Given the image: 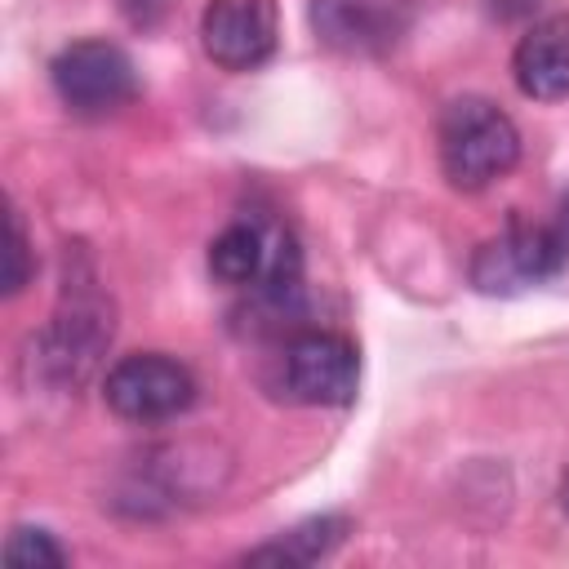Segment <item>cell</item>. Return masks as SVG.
<instances>
[{
	"instance_id": "cell-1",
	"label": "cell",
	"mask_w": 569,
	"mask_h": 569,
	"mask_svg": "<svg viewBox=\"0 0 569 569\" xmlns=\"http://www.w3.org/2000/svg\"><path fill=\"white\" fill-rule=\"evenodd\" d=\"M436 151L440 173L453 191H485L520 160V129L516 120L480 93L449 98L436 120Z\"/></svg>"
},
{
	"instance_id": "cell-2",
	"label": "cell",
	"mask_w": 569,
	"mask_h": 569,
	"mask_svg": "<svg viewBox=\"0 0 569 569\" xmlns=\"http://www.w3.org/2000/svg\"><path fill=\"white\" fill-rule=\"evenodd\" d=\"M111 333H116L111 298L98 289V276L89 267L80 271L71 267L62 280L58 307L36 338L31 365H40V373L53 387H80L98 369L102 351L111 347Z\"/></svg>"
},
{
	"instance_id": "cell-3",
	"label": "cell",
	"mask_w": 569,
	"mask_h": 569,
	"mask_svg": "<svg viewBox=\"0 0 569 569\" xmlns=\"http://www.w3.org/2000/svg\"><path fill=\"white\" fill-rule=\"evenodd\" d=\"M569 267V196L551 218L511 213L498 236L471 253V284L480 293H520Z\"/></svg>"
},
{
	"instance_id": "cell-4",
	"label": "cell",
	"mask_w": 569,
	"mask_h": 569,
	"mask_svg": "<svg viewBox=\"0 0 569 569\" xmlns=\"http://www.w3.org/2000/svg\"><path fill=\"white\" fill-rule=\"evenodd\" d=\"M49 84L71 116L102 120L138 98V67L116 40H71L53 53Z\"/></svg>"
},
{
	"instance_id": "cell-5",
	"label": "cell",
	"mask_w": 569,
	"mask_h": 569,
	"mask_svg": "<svg viewBox=\"0 0 569 569\" xmlns=\"http://www.w3.org/2000/svg\"><path fill=\"white\" fill-rule=\"evenodd\" d=\"M196 373L164 351H133L120 356L107 373H102V400L116 418L138 422V427H156L169 418H182L196 405Z\"/></svg>"
},
{
	"instance_id": "cell-6",
	"label": "cell",
	"mask_w": 569,
	"mask_h": 569,
	"mask_svg": "<svg viewBox=\"0 0 569 569\" xmlns=\"http://www.w3.org/2000/svg\"><path fill=\"white\" fill-rule=\"evenodd\" d=\"M280 387L293 405L342 409L360 387V351L347 333L298 329L280 351Z\"/></svg>"
},
{
	"instance_id": "cell-7",
	"label": "cell",
	"mask_w": 569,
	"mask_h": 569,
	"mask_svg": "<svg viewBox=\"0 0 569 569\" xmlns=\"http://www.w3.org/2000/svg\"><path fill=\"white\" fill-rule=\"evenodd\" d=\"M276 0H209L200 9V49L218 71H258L276 58Z\"/></svg>"
},
{
	"instance_id": "cell-8",
	"label": "cell",
	"mask_w": 569,
	"mask_h": 569,
	"mask_svg": "<svg viewBox=\"0 0 569 569\" xmlns=\"http://www.w3.org/2000/svg\"><path fill=\"white\" fill-rule=\"evenodd\" d=\"M418 18V0H311V31L342 58L396 49Z\"/></svg>"
},
{
	"instance_id": "cell-9",
	"label": "cell",
	"mask_w": 569,
	"mask_h": 569,
	"mask_svg": "<svg viewBox=\"0 0 569 569\" xmlns=\"http://www.w3.org/2000/svg\"><path fill=\"white\" fill-rule=\"evenodd\" d=\"M511 80L533 102L569 98V13H547L516 40Z\"/></svg>"
},
{
	"instance_id": "cell-10",
	"label": "cell",
	"mask_w": 569,
	"mask_h": 569,
	"mask_svg": "<svg viewBox=\"0 0 569 569\" xmlns=\"http://www.w3.org/2000/svg\"><path fill=\"white\" fill-rule=\"evenodd\" d=\"M347 533H351V520L342 511H325V516H311V520L276 533L271 542L244 551V565H316V560L333 556Z\"/></svg>"
},
{
	"instance_id": "cell-11",
	"label": "cell",
	"mask_w": 569,
	"mask_h": 569,
	"mask_svg": "<svg viewBox=\"0 0 569 569\" xmlns=\"http://www.w3.org/2000/svg\"><path fill=\"white\" fill-rule=\"evenodd\" d=\"M67 560H71V551L49 529H36V525H18L4 542V565L9 569H62Z\"/></svg>"
},
{
	"instance_id": "cell-12",
	"label": "cell",
	"mask_w": 569,
	"mask_h": 569,
	"mask_svg": "<svg viewBox=\"0 0 569 569\" xmlns=\"http://www.w3.org/2000/svg\"><path fill=\"white\" fill-rule=\"evenodd\" d=\"M9 262H4V298H18L31 276H36V253H31V240H27V222L18 209H9Z\"/></svg>"
},
{
	"instance_id": "cell-13",
	"label": "cell",
	"mask_w": 569,
	"mask_h": 569,
	"mask_svg": "<svg viewBox=\"0 0 569 569\" xmlns=\"http://www.w3.org/2000/svg\"><path fill=\"white\" fill-rule=\"evenodd\" d=\"M169 4H173V0H120V13H124L129 27H138V31H156V27L164 22Z\"/></svg>"
},
{
	"instance_id": "cell-14",
	"label": "cell",
	"mask_w": 569,
	"mask_h": 569,
	"mask_svg": "<svg viewBox=\"0 0 569 569\" xmlns=\"http://www.w3.org/2000/svg\"><path fill=\"white\" fill-rule=\"evenodd\" d=\"M538 4H542V0H485L489 18H498V22H516V18H529Z\"/></svg>"
},
{
	"instance_id": "cell-15",
	"label": "cell",
	"mask_w": 569,
	"mask_h": 569,
	"mask_svg": "<svg viewBox=\"0 0 569 569\" xmlns=\"http://www.w3.org/2000/svg\"><path fill=\"white\" fill-rule=\"evenodd\" d=\"M556 502H560V511L569 516V471L560 476V489H556Z\"/></svg>"
}]
</instances>
